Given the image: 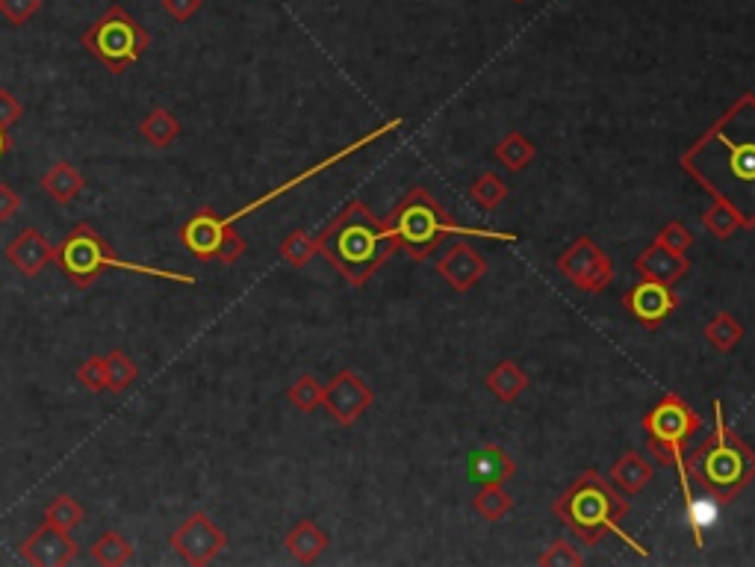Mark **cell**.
<instances>
[{
    "mask_svg": "<svg viewBox=\"0 0 755 567\" xmlns=\"http://www.w3.org/2000/svg\"><path fill=\"white\" fill-rule=\"evenodd\" d=\"M77 381L89 393H104L106 390V363L104 354H92L77 367Z\"/></svg>",
    "mask_w": 755,
    "mask_h": 567,
    "instance_id": "cell-36",
    "label": "cell"
},
{
    "mask_svg": "<svg viewBox=\"0 0 755 567\" xmlns=\"http://www.w3.org/2000/svg\"><path fill=\"white\" fill-rule=\"evenodd\" d=\"M634 269L643 275V281H655L664 284V287H673V284L691 269V260L655 239V243H650V246L643 248L641 257L634 260Z\"/></svg>",
    "mask_w": 755,
    "mask_h": 567,
    "instance_id": "cell-16",
    "label": "cell"
},
{
    "mask_svg": "<svg viewBox=\"0 0 755 567\" xmlns=\"http://www.w3.org/2000/svg\"><path fill=\"white\" fill-rule=\"evenodd\" d=\"M83 186H86V177L80 175V168L71 166L69 159H56L42 175V193L60 207L74 202L83 193Z\"/></svg>",
    "mask_w": 755,
    "mask_h": 567,
    "instance_id": "cell-20",
    "label": "cell"
},
{
    "mask_svg": "<svg viewBox=\"0 0 755 567\" xmlns=\"http://www.w3.org/2000/svg\"><path fill=\"white\" fill-rule=\"evenodd\" d=\"M643 425H647V441H650V450L655 452V458L661 464H668V467H676L682 496L691 499L694 491H691V478H687L685 470V443L696 429H703V420L679 396H668L652 408Z\"/></svg>",
    "mask_w": 755,
    "mask_h": 567,
    "instance_id": "cell-8",
    "label": "cell"
},
{
    "mask_svg": "<svg viewBox=\"0 0 755 567\" xmlns=\"http://www.w3.org/2000/svg\"><path fill=\"white\" fill-rule=\"evenodd\" d=\"M9 148H12V140H9V133L0 127V157H3Z\"/></svg>",
    "mask_w": 755,
    "mask_h": 567,
    "instance_id": "cell-42",
    "label": "cell"
},
{
    "mask_svg": "<svg viewBox=\"0 0 755 567\" xmlns=\"http://www.w3.org/2000/svg\"><path fill=\"white\" fill-rule=\"evenodd\" d=\"M581 561H585V558H581L579 549L563 538L552 540V544L540 553V558H537V565L540 567H579Z\"/></svg>",
    "mask_w": 755,
    "mask_h": 567,
    "instance_id": "cell-35",
    "label": "cell"
},
{
    "mask_svg": "<svg viewBox=\"0 0 755 567\" xmlns=\"http://www.w3.org/2000/svg\"><path fill=\"white\" fill-rule=\"evenodd\" d=\"M705 340L714 346V349H721V352H732L735 346L741 343V337H744V328L738 326V319L732 317V313H717V317L705 326Z\"/></svg>",
    "mask_w": 755,
    "mask_h": 567,
    "instance_id": "cell-30",
    "label": "cell"
},
{
    "mask_svg": "<svg viewBox=\"0 0 755 567\" xmlns=\"http://www.w3.org/2000/svg\"><path fill=\"white\" fill-rule=\"evenodd\" d=\"M469 195H473V202L478 204V207H484V210H496V207L505 202L508 186L501 184L499 177L493 175V172H484V175L469 186Z\"/></svg>",
    "mask_w": 755,
    "mask_h": 567,
    "instance_id": "cell-33",
    "label": "cell"
},
{
    "mask_svg": "<svg viewBox=\"0 0 755 567\" xmlns=\"http://www.w3.org/2000/svg\"><path fill=\"white\" fill-rule=\"evenodd\" d=\"M475 512L487 523H499L510 512V496L501 491V485H482L475 496Z\"/></svg>",
    "mask_w": 755,
    "mask_h": 567,
    "instance_id": "cell-32",
    "label": "cell"
},
{
    "mask_svg": "<svg viewBox=\"0 0 755 567\" xmlns=\"http://www.w3.org/2000/svg\"><path fill=\"white\" fill-rule=\"evenodd\" d=\"M685 508H687V523H691V529H694V538H696V547H703L705 544V529L709 526H714V520H717V499H709V496H691V499H685Z\"/></svg>",
    "mask_w": 755,
    "mask_h": 567,
    "instance_id": "cell-31",
    "label": "cell"
},
{
    "mask_svg": "<svg viewBox=\"0 0 755 567\" xmlns=\"http://www.w3.org/2000/svg\"><path fill=\"white\" fill-rule=\"evenodd\" d=\"M703 221H705V228L712 230L717 239L735 237V230L744 228V216H741V213L735 210L726 198H714L712 207H705Z\"/></svg>",
    "mask_w": 755,
    "mask_h": 567,
    "instance_id": "cell-26",
    "label": "cell"
},
{
    "mask_svg": "<svg viewBox=\"0 0 755 567\" xmlns=\"http://www.w3.org/2000/svg\"><path fill=\"white\" fill-rule=\"evenodd\" d=\"M139 133L142 140L154 145V148H168L180 136V122H177L175 113H168L166 106H154L139 122Z\"/></svg>",
    "mask_w": 755,
    "mask_h": 567,
    "instance_id": "cell-22",
    "label": "cell"
},
{
    "mask_svg": "<svg viewBox=\"0 0 755 567\" xmlns=\"http://www.w3.org/2000/svg\"><path fill=\"white\" fill-rule=\"evenodd\" d=\"M322 393H325V388H322L313 375H301V379H296V384L287 390V399L299 408L301 414H310V411H317V408L322 405Z\"/></svg>",
    "mask_w": 755,
    "mask_h": 567,
    "instance_id": "cell-34",
    "label": "cell"
},
{
    "mask_svg": "<svg viewBox=\"0 0 755 567\" xmlns=\"http://www.w3.org/2000/svg\"><path fill=\"white\" fill-rule=\"evenodd\" d=\"M685 470L687 478H696V485L721 503L735 499L755 478V452L732 434L721 402H714V432L687 452Z\"/></svg>",
    "mask_w": 755,
    "mask_h": 567,
    "instance_id": "cell-4",
    "label": "cell"
},
{
    "mask_svg": "<svg viewBox=\"0 0 755 567\" xmlns=\"http://www.w3.org/2000/svg\"><path fill=\"white\" fill-rule=\"evenodd\" d=\"M372 402H375L372 388L352 370L337 372L334 379L325 384V393H322V405L328 408V414L334 416L340 425H352Z\"/></svg>",
    "mask_w": 755,
    "mask_h": 567,
    "instance_id": "cell-12",
    "label": "cell"
},
{
    "mask_svg": "<svg viewBox=\"0 0 755 567\" xmlns=\"http://www.w3.org/2000/svg\"><path fill=\"white\" fill-rule=\"evenodd\" d=\"M180 243L198 260H221L225 266L237 264L248 248L246 237L234 228V221L221 219L213 207H201L184 221Z\"/></svg>",
    "mask_w": 755,
    "mask_h": 567,
    "instance_id": "cell-9",
    "label": "cell"
},
{
    "mask_svg": "<svg viewBox=\"0 0 755 567\" xmlns=\"http://www.w3.org/2000/svg\"><path fill=\"white\" fill-rule=\"evenodd\" d=\"M652 476H655V470L641 452H625L623 458H617L614 467H611V485L623 496L643 491L652 482Z\"/></svg>",
    "mask_w": 755,
    "mask_h": 567,
    "instance_id": "cell-21",
    "label": "cell"
},
{
    "mask_svg": "<svg viewBox=\"0 0 755 567\" xmlns=\"http://www.w3.org/2000/svg\"><path fill=\"white\" fill-rule=\"evenodd\" d=\"M558 269L570 278L579 290L585 292H602L614 281V264L602 248L590 237H579L561 257H558Z\"/></svg>",
    "mask_w": 755,
    "mask_h": 567,
    "instance_id": "cell-11",
    "label": "cell"
},
{
    "mask_svg": "<svg viewBox=\"0 0 755 567\" xmlns=\"http://www.w3.org/2000/svg\"><path fill=\"white\" fill-rule=\"evenodd\" d=\"M466 476L478 485H501L505 478L514 476V458L508 455V450H501L499 443H487L469 455Z\"/></svg>",
    "mask_w": 755,
    "mask_h": 567,
    "instance_id": "cell-18",
    "label": "cell"
},
{
    "mask_svg": "<svg viewBox=\"0 0 755 567\" xmlns=\"http://www.w3.org/2000/svg\"><path fill=\"white\" fill-rule=\"evenodd\" d=\"M53 264L60 266L62 275H65L77 290H89L106 269L151 275V278H163V281L195 284V275L172 272V269H154V266L145 264H127V260H122V257L115 255L113 248H110V243H106L89 221H77V225L71 228L69 237L62 239L60 248H56Z\"/></svg>",
    "mask_w": 755,
    "mask_h": 567,
    "instance_id": "cell-6",
    "label": "cell"
},
{
    "mask_svg": "<svg viewBox=\"0 0 755 567\" xmlns=\"http://www.w3.org/2000/svg\"><path fill=\"white\" fill-rule=\"evenodd\" d=\"M39 9H42V0H0V16L15 27L27 24Z\"/></svg>",
    "mask_w": 755,
    "mask_h": 567,
    "instance_id": "cell-37",
    "label": "cell"
},
{
    "mask_svg": "<svg viewBox=\"0 0 755 567\" xmlns=\"http://www.w3.org/2000/svg\"><path fill=\"white\" fill-rule=\"evenodd\" d=\"M437 272L452 284V290L466 292L487 275V260L469 243H455L446 255L439 257Z\"/></svg>",
    "mask_w": 755,
    "mask_h": 567,
    "instance_id": "cell-15",
    "label": "cell"
},
{
    "mask_svg": "<svg viewBox=\"0 0 755 567\" xmlns=\"http://www.w3.org/2000/svg\"><path fill=\"white\" fill-rule=\"evenodd\" d=\"M18 207H21V198H18L15 189L9 184H0V225L12 219L18 213Z\"/></svg>",
    "mask_w": 755,
    "mask_h": 567,
    "instance_id": "cell-41",
    "label": "cell"
},
{
    "mask_svg": "<svg viewBox=\"0 0 755 567\" xmlns=\"http://www.w3.org/2000/svg\"><path fill=\"white\" fill-rule=\"evenodd\" d=\"M386 228L393 230L395 248H404L407 255L416 257V260H425V257L434 251V248L443 243L446 237H484V239H519L517 234H505V230L493 228H464L452 221L443 207H439L434 198H431L428 189H411L404 195L402 202L395 204L393 216L386 219Z\"/></svg>",
    "mask_w": 755,
    "mask_h": 567,
    "instance_id": "cell-5",
    "label": "cell"
},
{
    "mask_svg": "<svg viewBox=\"0 0 755 567\" xmlns=\"http://www.w3.org/2000/svg\"><path fill=\"white\" fill-rule=\"evenodd\" d=\"M484 384H487L501 402H517L519 393L528 388V375L519 370V363L499 361L490 372H487V381H484Z\"/></svg>",
    "mask_w": 755,
    "mask_h": 567,
    "instance_id": "cell-23",
    "label": "cell"
},
{
    "mask_svg": "<svg viewBox=\"0 0 755 567\" xmlns=\"http://www.w3.org/2000/svg\"><path fill=\"white\" fill-rule=\"evenodd\" d=\"M21 558L35 567H62L71 565L80 556V544L71 538V532L56 529L51 523H42L30 538L18 547Z\"/></svg>",
    "mask_w": 755,
    "mask_h": 567,
    "instance_id": "cell-13",
    "label": "cell"
},
{
    "mask_svg": "<svg viewBox=\"0 0 755 567\" xmlns=\"http://www.w3.org/2000/svg\"><path fill=\"white\" fill-rule=\"evenodd\" d=\"M552 512L567 523V529L585 544H599L608 532L623 538L634 553L647 556V547H641V540L632 538L629 532L620 526L625 514H629V503L623 494L617 491L611 482L599 476L597 470L581 473L567 491L552 503Z\"/></svg>",
    "mask_w": 755,
    "mask_h": 567,
    "instance_id": "cell-3",
    "label": "cell"
},
{
    "mask_svg": "<svg viewBox=\"0 0 755 567\" xmlns=\"http://www.w3.org/2000/svg\"><path fill=\"white\" fill-rule=\"evenodd\" d=\"M3 257H7V264H12L15 272H21L24 278H35L44 266L53 264L56 248L48 243V237H44L39 228H24L12 243H9Z\"/></svg>",
    "mask_w": 755,
    "mask_h": 567,
    "instance_id": "cell-14",
    "label": "cell"
},
{
    "mask_svg": "<svg viewBox=\"0 0 755 567\" xmlns=\"http://www.w3.org/2000/svg\"><path fill=\"white\" fill-rule=\"evenodd\" d=\"M283 547H287V553H290L296 561H301V565H313V561L328 549V532L322 529L317 520H299L290 532H287Z\"/></svg>",
    "mask_w": 755,
    "mask_h": 567,
    "instance_id": "cell-19",
    "label": "cell"
},
{
    "mask_svg": "<svg viewBox=\"0 0 755 567\" xmlns=\"http://www.w3.org/2000/svg\"><path fill=\"white\" fill-rule=\"evenodd\" d=\"M89 558L95 561V565H104V567H122V565H131L133 561V544L124 535H118L115 529H106L101 538L89 547Z\"/></svg>",
    "mask_w": 755,
    "mask_h": 567,
    "instance_id": "cell-24",
    "label": "cell"
},
{
    "mask_svg": "<svg viewBox=\"0 0 755 567\" xmlns=\"http://www.w3.org/2000/svg\"><path fill=\"white\" fill-rule=\"evenodd\" d=\"M676 296L670 292V287L655 281L638 284L629 296H625V308L632 310V317L643 326H661L664 319L676 310Z\"/></svg>",
    "mask_w": 755,
    "mask_h": 567,
    "instance_id": "cell-17",
    "label": "cell"
},
{
    "mask_svg": "<svg viewBox=\"0 0 755 567\" xmlns=\"http://www.w3.org/2000/svg\"><path fill=\"white\" fill-rule=\"evenodd\" d=\"M204 0H163V12L168 18H175L177 24H184L189 18H195L201 12Z\"/></svg>",
    "mask_w": 755,
    "mask_h": 567,
    "instance_id": "cell-39",
    "label": "cell"
},
{
    "mask_svg": "<svg viewBox=\"0 0 755 567\" xmlns=\"http://www.w3.org/2000/svg\"><path fill=\"white\" fill-rule=\"evenodd\" d=\"M172 549L184 558L186 565L204 567L210 565L213 558H219L228 547V535L219 529V523L213 520L210 514L195 512L189 514L168 538Z\"/></svg>",
    "mask_w": 755,
    "mask_h": 567,
    "instance_id": "cell-10",
    "label": "cell"
},
{
    "mask_svg": "<svg viewBox=\"0 0 755 567\" xmlns=\"http://www.w3.org/2000/svg\"><path fill=\"white\" fill-rule=\"evenodd\" d=\"M493 154H496V159H499L505 168H510V172H523V168L535 159L537 148H535V142L526 140L519 131H514V133H508L499 145H496Z\"/></svg>",
    "mask_w": 755,
    "mask_h": 567,
    "instance_id": "cell-25",
    "label": "cell"
},
{
    "mask_svg": "<svg viewBox=\"0 0 755 567\" xmlns=\"http://www.w3.org/2000/svg\"><path fill=\"white\" fill-rule=\"evenodd\" d=\"M514 3H526V0H514Z\"/></svg>",
    "mask_w": 755,
    "mask_h": 567,
    "instance_id": "cell-43",
    "label": "cell"
},
{
    "mask_svg": "<svg viewBox=\"0 0 755 567\" xmlns=\"http://www.w3.org/2000/svg\"><path fill=\"white\" fill-rule=\"evenodd\" d=\"M83 48L95 56L106 71L124 74V71L142 60V53L151 48L148 30L122 7L113 3L104 16L92 21L83 33Z\"/></svg>",
    "mask_w": 755,
    "mask_h": 567,
    "instance_id": "cell-7",
    "label": "cell"
},
{
    "mask_svg": "<svg viewBox=\"0 0 755 567\" xmlns=\"http://www.w3.org/2000/svg\"><path fill=\"white\" fill-rule=\"evenodd\" d=\"M659 243H664L668 248H673V251H679V255H685L687 248L694 246V234L682 225V221H668L664 228H661Z\"/></svg>",
    "mask_w": 755,
    "mask_h": 567,
    "instance_id": "cell-38",
    "label": "cell"
},
{
    "mask_svg": "<svg viewBox=\"0 0 755 567\" xmlns=\"http://www.w3.org/2000/svg\"><path fill=\"white\" fill-rule=\"evenodd\" d=\"M104 363H106V390L115 393V396L131 388L133 381H136V375H139V367H136L131 354L122 352V349H113L110 354H104Z\"/></svg>",
    "mask_w": 755,
    "mask_h": 567,
    "instance_id": "cell-27",
    "label": "cell"
},
{
    "mask_svg": "<svg viewBox=\"0 0 755 567\" xmlns=\"http://www.w3.org/2000/svg\"><path fill=\"white\" fill-rule=\"evenodd\" d=\"M24 115V106L18 101L9 89H0V127L9 131L12 124H18V118Z\"/></svg>",
    "mask_w": 755,
    "mask_h": 567,
    "instance_id": "cell-40",
    "label": "cell"
},
{
    "mask_svg": "<svg viewBox=\"0 0 755 567\" xmlns=\"http://www.w3.org/2000/svg\"><path fill=\"white\" fill-rule=\"evenodd\" d=\"M319 255L352 287H363L395 251L393 230L363 202H349L317 237Z\"/></svg>",
    "mask_w": 755,
    "mask_h": 567,
    "instance_id": "cell-2",
    "label": "cell"
},
{
    "mask_svg": "<svg viewBox=\"0 0 755 567\" xmlns=\"http://www.w3.org/2000/svg\"><path fill=\"white\" fill-rule=\"evenodd\" d=\"M44 523H51V526H56V529H77L80 523H83V517H86V512H83V505L74 499V496L69 494H60L53 496L51 503H48V508H44Z\"/></svg>",
    "mask_w": 755,
    "mask_h": 567,
    "instance_id": "cell-28",
    "label": "cell"
},
{
    "mask_svg": "<svg viewBox=\"0 0 755 567\" xmlns=\"http://www.w3.org/2000/svg\"><path fill=\"white\" fill-rule=\"evenodd\" d=\"M682 166L714 198H726L744 216V228H755V95H741L682 154Z\"/></svg>",
    "mask_w": 755,
    "mask_h": 567,
    "instance_id": "cell-1",
    "label": "cell"
},
{
    "mask_svg": "<svg viewBox=\"0 0 755 567\" xmlns=\"http://www.w3.org/2000/svg\"><path fill=\"white\" fill-rule=\"evenodd\" d=\"M278 255H281L283 264H290L292 269H301V266H308L310 260L319 255L317 237H310L308 230H292L290 237L281 239Z\"/></svg>",
    "mask_w": 755,
    "mask_h": 567,
    "instance_id": "cell-29",
    "label": "cell"
}]
</instances>
